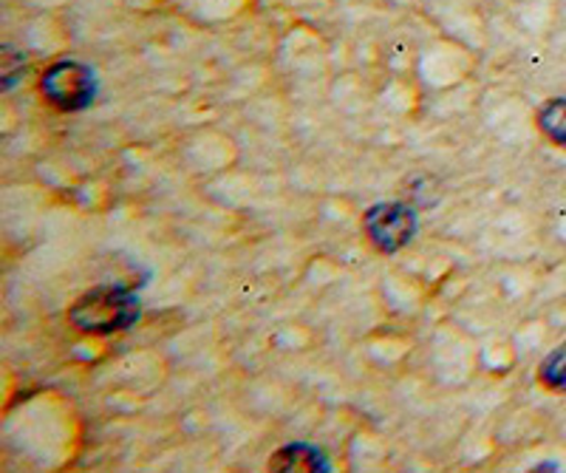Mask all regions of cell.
I'll return each mask as SVG.
<instances>
[{
  "label": "cell",
  "mask_w": 566,
  "mask_h": 473,
  "mask_svg": "<svg viewBox=\"0 0 566 473\" xmlns=\"http://www.w3.org/2000/svg\"><path fill=\"white\" fill-rule=\"evenodd\" d=\"M69 320L83 335H114L139 320V301L123 286H97L71 304Z\"/></svg>",
  "instance_id": "6da1fadb"
},
{
  "label": "cell",
  "mask_w": 566,
  "mask_h": 473,
  "mask_svg": "<svg viewBox=\"0 0 566 473\" xmlns=\"http://www.w3.org/2000/svg\"><path fill=\"white\" fill-rule=\"evenodd\" d=\"M40 94L57 111L74 114V111H85L97 99V80L85 63L57 60L45 69L43 80H40Z\"/></svg>",
  "instance_id": "7a4b0ae2"
},
{
  "label": "cell",
  "mask_w": 566,
  "mask_h": 473,
  "mask_svg": "<svg viewBox=\"0 0 566 473\" xmlns=\"http://www.w3.org/2000/svg\"><path fill=\"white\" fill-rule=\"evenodd\" d=\"M417 228V210L402 201H382V204L368 208L363 216V233L380 253H399L402 246L411 244Z\"/></svg>",
  "instance_id": "3957f363"
},
{
  "label": "cell",
  "mask_w": 566,
  "mask_h": 473,
  "mask_svg": "<svg viewBox=\"0 0 566 473\" xmlns=\"http://www.w3.org/2000/svg\"><path fill=\"white\" fill-rule=\"evenodd\" d=\"M270 471L317 473V471H328V462H326V456L317 451V448L295 442V445L281 448L277 454L270 456Z\"/></svg>",
  "instance_id": "277c9868"
},
{
  "label": "cell",
  "mask_w": 566,
  "mask_h": 473,
  "mask_svg": "<svg viewBox=\"0 0 566 473\" xmlns=\"http://www.w3.org/2000/svg\"><path fill=\"white\" fill-rule=\"evenodd\" d=\"M538 130L555 148L566 150V99H549L544 108L538 111Z\"/></svg>",
  "instance_id": "5b68a950"
},
{
  "label": "cell",
  "mask_w": 566,
  "mask_h": 473,
  "mask_svg": "<svg viewBox=\"0 0 566 473\" xmlns=\"http://www.w3.org/2000/svg\"><path fill=\"white\" fill-rule=\"evenodd\" d=\"M538 380L544 389L566 391V344L544 357V364L538 366Z\"/></svg>",
  "instance_id": "8992f818"
}]
</instances>
